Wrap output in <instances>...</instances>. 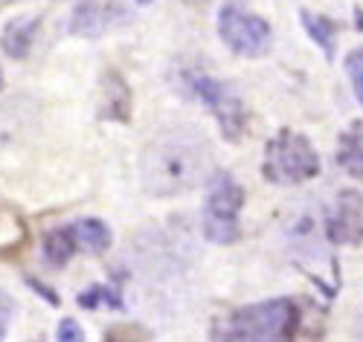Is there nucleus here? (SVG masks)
Listing matches in <instances>:
<instances>
[{"label":"nucleus","instance_id":"obj_7","mask_svg":"<svg viewBox=\"0 0 363 342\" xmlns=\"http://www.w3.org/2000/svg\"><path fill=\"white\" fill-rule=\"evenodd\" d=\"M325 235L331 244H360L363 241V195L346 189L337 195L325 217Z\"/></svg>","mask_w":363,"mask_h":342},{"label":"nucleus","instance_id":"obj_13","mask_svg":"<svg viewBox=\"0 0 363 342\" xmlns=\"http://www.w3.org/2000/svg\"><path fill=\"white\" fill-rule=\"evenodd\" d=\"M26 244V224L23 217L0 203V256H15Z\"/></svg>","mask_w":363,"mask_h":342},{"label":"nucleus","instance_id":"obj_19","mask_svg":"<svg viewBox=\"0 0 363 342\" xmlns=\"http://www.w3.org/2000/svg\"><path fill=\"white\" fill-rule=\"evenodd\" d=\"M58 339H65V342H82L84 339V331L73 319H65L62 325H58Z\"/></svg>","mask_w":363,"mask_h":342},{"label":"nucleus","instance_id":"obj_16","mask_svg":"<svg viewBox=\"0 0 363 342\" xmlns=\"http://www.w3.org/2000/svg\"><path fill=\"white\" fill-rule=\"evenodd\" d=\"M346 70H349V76H352V81H354V96L363 102V50L349 52Z\"/></svg>","mask_w":363,"mask_h":342},{"label":"nucleus","instance_id":"obj_2","mask_svg":"<svg viewBox=\"0 0 363 342\" xmlns=\"http://www.w3.org/2000/svg\"><path fill=\"white\" fill-rule=\"evenodd\" d=\"M294 328H296V307L288 299H274V302H259L230 314L218 328V334L233 342H241V339L267 342V339H288Z\"/></svg>","mask_w":363,"mask_h":342},{"label":"nucleus","instance_id":"obj_4","mask_svg":"<svg viewBox=\"0 0 363 342\" xmlns=\"http://www.w3.org/2000/svg\"><path fill=\"white\" fill-rule=\"evenodd\" d=\"M245 203V192L230 174L206 177L203 200V235L213 244H233L238 238V212Z\"/></svg>","mask_w":363,"mask_h":342},{"label":"nucleus","instance_id":"obj_6","mask_svg":"<svg viewBox=\"0 0 363 342\" xmlns=\"http://www.w3.org/2000/svg\"><path fill=\"white\" fill-rule=\"evenodd\" d=\"M192 90H195V96L203 99L209 105V110L216 113L218 125L227 131V137L235 139L241 134V128H245V105H241V99L224 81H216L209 76H192Z\"/></svg>","mask_w":363,"mask_h":342},{"label":"nucleus","instance_id":"obj_17","mask_svg":"<svg viewBox=\"0 0 363 342\" xmlns=\"http://www.w3.org/2000/svg\"><path fill=\"white\" fill-rule=\"evenodd\" d=\"M99 302L119 304V302L111 296V290H105V287H90L87 293H82V296H79V304H84V307H94V304H99Z\"/></svg>","mask_w":363,"mask_h":342},{"label":"nucleus","instance_id":"obj_15","mask_svg":"<svg viewBox=\"0 0 363 342\" xmlns=\"http://www.w3.org/2000/svg\"><path fill=\"white\" fill-rule=\"evenodd\" d=\"M302 23H306L308 35L314 38V44L323 47L325 55H335V26H331L328 18L314 15V12H302Z\"/></svg>","mask_w":363,"mask_h":342},{"label":"nucleus","instance_id":"obj_12","mask_svg":"<svg viewBox=\"0 0 363 342\" xmlns=\"http://www.w3.org/2000/svg\"><path fill=\"white\" fill-rule=\"evenodd\" d=\"M38 26H41L38 18H15L4 33V50L12 58H26L29 50H33L35 35H38Z\"/></svg>","mask_w":363,"mask_h":342},{"label":"nucleus","instance_id":"obj_20","mask_svg":"<svg viewBox=\"0 0 363 342\" xmlns=\"http://www.w3.org/2000/svg\"><path fill=\"white\" fill-rule=\"evenodd\" d=\"M137 4H140V6H148V4H151V0H137Z\"/></svg>","mask_w":363,"mask_h":342},{"label":"nucleus","instance_id":"obj_21","mask_svg":"<svg viewBox=\"0 0 363 342\" xmlns=\"http://www.w3.org/2000/svg\"><path fill=\"white\" fill-rule=\"evenodd\" d=\"M0 87H4V73H0Z\"/></svg>","mask_w":363,"mask_h":342},{"label":"nucleus","instance_id":"obj_8","mask_svg":"<svg viewBox=\"0 0 363 342\" xmlns=\"http://www.w3.org/2000/svg\"><path fill=\"white\" fill-rule=\"evenodd\" d=\"M119 12L123 9H119L116 0H82V4L76 6L70 29L76 35H84V38H99L105 29H111V23Z\"/></svg>","mask_w":363,"mask_h":342},{"label":"nucleus","instance_id":"obj_10","mask_svg":"<svg viewBox=\"0 0 363 342\" xmlns=\"http://www.w3.org/2000/svg\"><path fill=\"white\" fill-rule=\"evenodd\" d=\"M337 166L349 177L363 180V122H352V125L340 134V139H337Z\"/></svg>","mask_w":363,"mask_h":342},{"label":"nucleus","instance_id":"obj_9","mask_svg":"<svg viewBox=\"0 0 363 342\" xmlns=\"http://www.w3.org/2000/svg\"><path fill=\"white\" fill-rule=\"evenodd\" d=\"M102 116L105 119H113V122H125L131 116V90L128 84L123 81L119 73H105L102 79V105H99Z\"/></svg>","mask_w":363,"mask_h":342},{"label":"nucleus","instance_id":"obj_14","mask_svg":"<svg viewBox=\"0 0 363 342\" xmlns=\"http://www.w3.org/2000/svg\"><path fill=\"white\" fill-rule=\"evenodd\" d=\"M76 253L79 250H76V241H73L70 229H52V232L44 235V256H47L50 264L65 267Z\"/></svg>","mask_w":363,"mask_h":342},{"label":"nucleus","instance_id":"obj_1","mask_svg":"<svg viewBox=\"0 0 363 342\" xmlns=\"http://www.w3.org/2000/svg\"><path fill=\"white\" fill-rule=\"evenodd\" d=\"M140 174L148 195L155 198L184 195L206 180L209 145L192 131H169L143 151Z\"/></svg>","mask_w":363,"mask_h":342},{"label":"nucleus","instance_id":"obj_5","mask_svg":"<svg viewBox=\"0 0 363 342\" xmlns=\"http://www.w3.org/2000/svg\"><path fill=\"white\" fill-rule=\"evenodd\" d=\"M218 35L235 55H247V58H256L270 47V26L259 15L233 4L221 6L218 12Z\"/></svg>","mask_w":363,"mask_h":342},{"label":"nucleus","instance_id":"obj_18","mask_svg":"<svg viewBox=\"0 0 363 342\" xmlns=\"http://www.w3.org/2000/svg\"><path fill=\"white\" fill-rule=\"evenodd\" d=\"M12 314H15V302H12L6 293H0V339H4V336H6V331H9Z\"/></svg>","mask_w":363,"mask_h":342},{"label":"nucleus","instance_id":"obj_3","mask_svg":"<svg viewBox=\"0 0 363 342\" xmlns=\"http://www.w3.org/2000/svg\"><path fill=\"white\" fill-rule=\"evenodd\" d=\"M320 171V157L314 145L296 134V131H279L264 148V166L262 174L267 183H279V186H294V183H306L317 177Z\"/></svg>","mask_w":363,"mask_h":342},{"label":"nucleus","instance_id":"obj_11","mask_svg":"<svg viewBox=\"0 0 363 342\" xmlns=\"http://www.w3.org/2000/svg\"><path fill=\"white\" fill-rule=\"evenodd\" d=\"M70 235L76 241V250H84L90 256H99L111 246V229L108 224L96 221V217H84V221H73L70 227Z\"/></svg>","mask_w":363,"mask_h":342}]
</instances>
